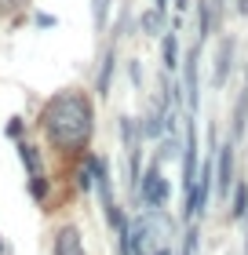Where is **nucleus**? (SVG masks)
<instances>
[{"label":"nucleus","instance_id":"17","mask_svg":"<svg viewBox=\"0 0 248 255\" xmlns=\"http://www.w3.org/2000/svg\"><path fill=\"white\" fill-rule=\"evenodd\" d=\"M7 135H11V138H18V135H22V117H11V124H7Z\"/></svg>","mask_w":248,"mask_h":255},{"label":"nucleus","instance_id":"2","mask_svg":"<svg viewBox=\"0 0 248 255\" xmlns=\"http://www.w3.org/2000/svg\"><path fill=\"white\" fill-rule=\"evenodd\" d=\"M172 248H175V223L161 208H146L132 223L128 255H172Z\"/></svg>","mask_w":248,"mask_h":255},{"label":"nucleus","instance_id":"8","mask_svg":"<svg viewBox=\"0 0 248 255\" xmlns=\"http://www.w3.org/2000/svg\"><path fill=\"white\" fill-rule=\"evenodd\" d=\"M234 51H238V40L223 37L219 40V51H216V88L227 84V77H230V69H234Z\"/></svg>","mask_w":248,"mask_h":255},{"label":"nucleus","instance_id":"11","mask_svg":"<svg viewBox=\"0 0 248 255\" xmlns=\"http://www.w3.org/2000/svg\"><path fill=\"white\" fill-rule=\"evenodd\" d=\"M113 66H117V55H113V44H110V48H106V59H102V69H99V99H110Z\"/></svg>","mask_w":248,"mask_h":255},{"label":"nucleus","instance_id":"5","mask_svg":"<svg viewBox=\"0 0 248 255\" xmlns=\"http://www.w3.org/2000/svg\"><path fill=\"white\" fill-rule=\"evenodd\" d=\"M234 171H238V142H223L219 149H216V186H219V193L230 201V190L238 186V179H234Z\"/></svg>","mask_w":248,"mask_h":255},{"label":"nucleus","instance_id":"22","mask_svg":"<svg viewBox=\"0 0 248 255\" xmlns=\"http://www.w3.org/2000/svg\"><path fill=\"white\" fill-rule=\"evenodd\" d=\"M15 4H22V0H0V7H15Z\"/></svg>","mask_w":248,"mask_h":255},{"label":"nucleus","instance_id":"4","mask_svg":"<svg viewBox=\"0 0 248 255\" xmlns=\"http://www.w3.org/2000/svg\"><path fill=\"white\" fill-rule=\"evenodd\" d=\"M139 201H143L146 208H164V204H168V179L161 175V160H150V168L143 171Z\"/></svg>","mask_w":248,"mask_h":255},{"label":"nucleus","instance_id":"23","mask_svg":"<svg viewBox=\"0 0 248 255\" xmlns=\"http://www.w3.org/2000/svg\"><path fill=\"white\" fill-rule=\"evenodd\" d=\"M0 255H4V237H0Z\"/></svg>","mask_w":248,"mask_h":255},{"label":"nucleus","instance_id":"16","mask_svg":"<svg viewBox=\"0 0 248 255\" xmlns=\"http://www.w3.org/2000/svg\"><path fill=\"white\" fill-rule=\"evenodd\" d=\"M197 237H201L197 226L186 230V234H183V252H179V255H197Z\"/></svg>","mask_w":248,"mask_h":255},{"label":"nucleus","instance_id":"18","mask_svg":"<svg viewBox=\"0 0 248 255\" xmlns=\"http://www.w3.org/2000/svg\"><path fill=\"white\" fill-rule=\"evenodd\" d=\"M37 26L40 29H51L55 26V15H37Z\"/></svg>","mask_w":248,"mask_h":255},{"label":"nucleus","instance_id":"20","mask_svg":"<svg viewBox=\"0 0 248 255\" xmlns=\"http://www.w3.org/2000/svg\"><path fill=\"white\" fill-rule=\"evenodd\" d=\"M153 7H157L161 15H168V0H153Z\"/></svg>","mask_w":248,"mask_h":255},{"label":"nucleus","instance_id":"21","mask_svg":"<svg viewBox=\"0 0 248 255\" xmlns=\"http://www.w3.org/2000/svg\"><path fill=\"white\" fill-rule=\"evenodd\" d=\"M190 7V0H175V11H186Z\"/></svg>","mask_w":248,"mask_h":255},{"label":"nucleus","instance_id":"9","mask_svg":"<svg viewBox=\"0 0 248 255\" xmlns=\"http://www.w3.org/2000/svg\"><path fill=\"white\" fill-rule=\"evenodd\" d=\"M161 59H164V73L175 77V69L183 66V62H179V37H175V29L161 37Z\"/></svg>","mask_w":248,"mask_h":255},{"label":"nucleus","instance_id":"7","mask_svg":"<svg viewBox=\"0 0 248 255\" xmlns=\"http://www.w3.org/2000/svg\"><path fill=\"white\" fill-rule=\"evenodd\" d=\"M51 252L55 255H88L84 252V234L77 226H58L55 241H51Z\"/></svg>","mask_w":248,"mask_h":255},{"label":"nucleus","instance_id":"12","mask_svg":"<svg viewBox=\"0 0 248 255\" xmlns=\"http://www.w3.org/2000/svg\"><path fill=\"white\" fill-rule=\"evenodd\" d=\"M248 215V186L238 182L234 186V197H230V219H245Z\"/></svg>","mask_w":248,"mask_h":255},{"label":"nucleus","instance_id":"6","mask_svg":"<svg viewBox=\"0 0 248 255\" xmlns=\"http://www.w3.org/2000/svg\"><path fill=\"white\" fill-rule=\"evenodd\" d=\"M197 62H201V44L186 55L183 62V91H186V113H197L201 106V84H197Z\"/></svg>","mask_w":248,"mask_h":255},{"label":"nucleus","instance_id":"10","mask_svg":"<svg viewBox=\"0 0 248 255\" xmlns=\"http://www.w3.org/2000/svg\"><path fill=\"white\" fill-rule=\"evenodd\" d=\"M245 128H248V88H241L238 102H234V124H230V138L234 142L245 135Z\"/></svg>","mask_w":248,"mask_h":255},{"label":"nucleus","instance_id":"1","mask_svg":"<svg viewBox=\"0 0 248 255\" xmlns=\"http://www.w3.org/2000/svg\"><path fill=\"white\" fill-rule=\"evenodd\" d=\"M40 128L48 142L58 149H84L95 135V102L84 91H58L44 102Z\"/></svg>","mask_w":248,"mask_h":255},{"label":"nucleus","instance_id":"15","mask_svg":"<svg viewBox=\"0 0 248 255\" xmlns=\"http://www.w3.org/2000/svg\"><path fill=\"white\" fill-rule=\"evenodd\" d=\"M110 4H113V0H91V18H95V29H106V18H110Z\"/></svg>","mask_w":248,"mask_h":255},{"label":"nucleus","instance_id":"13","mask_svg":"<svg viewBox=\"0 0 248 255\" xmlns=\"http://www.w3.org/2000/svg\"><path fill=\"white\" fill-rule=\"evenodd\" d=\"M208 29H212V4L208 0H197V44L208 40Z\"/></svg>","mask_w":248,"mask_h":255},{"label":"nucleus","instance_id":"14","mask_svg":"<svg viewBox=\"0 0 248 255\" xmlns=\"http://www.w3.org/2000/svg\"><path fill=\"white\" fill-rule=\"evenodd\" d=\"M161 11L157 7H150V11H143V18H139V29H143V37H157V29H161Z\"/></svg>","mask_w":248,"mask_h":255},{"label":"nucleus","instance_id":"19","mask_svg":"<svg viewBox=\"0 0 248 255\" xmlns=\"http://www.w3.org/2000/svg\"><path fill=\"white\" fill-rule=\"evenodd\" d=\"M234 7H238L241 18H248V0H234Z\"/></svg>","mask_w":248,"mask_h":255},{"label":"nucleus","instance_id":"3","mask_svg":"<svg viewBox=\"0 0 248 255\" xmlns=\"http://www.w3.org/2000/svg\"><path fill=\"white\" fill-rule=\"evenodd\" d=\"M18 160H22V168H26V179H29V193H33V201H44L48 197V175H44V160L37 153V146H29V142H18Z\"/></svg>","mask_w":248,"mask_h":255}]
</instances>
